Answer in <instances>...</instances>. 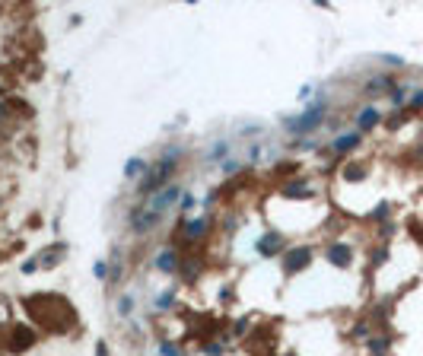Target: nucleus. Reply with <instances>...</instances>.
I'll use <instances>...</instances> for the list:
<instances>
[{
	"instance_id": "obj_1",
	"label": "nucleus",
	"mask_w": 423,
	"mask_h": 356,
	"mask_svg": "<svg viewBox=\"0 0 423 356\" xmlns=\"http://www.w3.org/2000/svg\"><path fill=\"white\" fill-rule=\"evenodd\" d=\"M172 165H175V156L169 153V156H166V159H163V163H159L153 172H146V178H143V185H140V188H143V191H156V188H159L166 178L172 175Z\"/></svg>"
},
{
	"instance_id": "obj_2",
	"label": "nucleus",
	"mask_w": 423,
	"mask_h": 356,
	"mask_svg": "<svg viewBox=\"0 0 423 356\" xmlns=\"http://www.w3.org/2000/svg\"><path fill=\"white\" fill-rule=\"evenodd\" d=\"M286 258H290V261L283 264V267H286V274H296L299 267H306V264H309V258H312V254H309V248H296V251H290Z\"/></svg>"
},
{
	"instance_id": "obj_3",
	"label": "nucleus",
	"mask_w": 423,
	"mask_h": 356,
	"mask_svg": "<svg viewBox=\"0 0 423 356\" xmlns=\"http://www.w3.org/2000/svg\"><path fill=\"white\" fill-rule=\"evenodd\" d=\"M328 258H331V264L347 267V264H350V248H347V245H331V248H328Z\"/></svg>"
},
{
	"instance_id": "obj_4",
	"label": "nucleus",
	"mask_w": 423,
	"mask_h": 356,
	"mask_svg": "<svg viewBox=\"0 0 423 356\" xmlns=\"http://www.w3.org/2000/svg\"><path fill=\"white\" fill-rule=\"evenodd\" d=\"M280 245H283V242H280L277 232H267V236L258 242V251L261 254H274V251H280Z\"/></svg>"
},
{
	"instance_id": "obj_5",
	"label": "nucleus",
	"mask_w": 423,
	"mask_h": 356,
	"mask_svg": "<svg viewBox=\"0 0 423 356\" xmlns=\"http://www.w3.org/2000/svg\"><path fill=\"white\" fill-rule=\"evenodd\" d=\"M175 197H178V188H169V191H163L156 200H153V213H163V210H166V207H169Z\"/></svg>"
},
{
	"instance_id": "obj_6",
	"label": "nucleus",
	"mask_w": 423,
	"mask_h": 356,
	"mask_svg": "<svg viewBox=\"0 0 423 356\" xmlns=\"http://www.w3.org/2000/svg\"><path fill=\"white\" fill-rule=\"evenodd\" d=\"M32 340H35V337H32L29 328H16V337H13V350H19V347H29Z\"/></svg>"
},
{
	"instance_id": "obj_7",
	"label": "nucleus",
	"mask_w": 423,
	"mask_h": 356,
	"mask_svg": "<svg viewBox=\"0 0 423 356\" xmlns=\"http://www.w3.org/2000/svg\"><path fill=\"white\" fill-rule=\"evenodd\" d=\"M156 264L163 267V271H175V264H178V261H175V254H169V251H166V254H159V261H156Z\"/></svg>"
},
{
	"instance_id": "obj_8",
	"label": "nucleus",
	"mask_w": 423,
	"mask_h": 356,
	"mask_svg": "<svg viewBox=\"0 0 423 356\" xmlns=\"http://www.w3.org/2000/svg\"><path fill=\"white\" fill-rule=\"evenodd\" d=\"M204 229H207V223H204V219H197V223H188V239H197V236H204Z\"/></svg>"
},
{
	"instance_id": "obj_9",
	"label": "nucleus",
	"mask_w": 423,
	"mask_h": 356,
	"mask_svg": "<svg viewBox=\"0 0 423 356\" xmlns=\"http://www.w3.org/2000/svg\"><path fill=\"white\" fill-rule=\"evenodd\" d=\"M375 118H379V115H375L372 109H366V111L360 115V127H372V124H375Z\"/></svg>"
},
{
	"instance_id": "obj_10",
	"label": "nucleus",
	"mask_w": 423,
	"mask_h": 356,
	"mask_svg": "<svg viewBox=\"0 0 423 356\" xmlns=\"http://www.w3.org/2000/svg\"><path fill=\"white\" fill-rule=\"evenodd\" d=\"M353 143H357V137H344V140H338V143H334V150H350Z\"/></svg>"
},
{
	"instance_id": "obj_11",
	"label": "nucleus",
	"mask_w": 423,
	"mask_h": 356,
	"mask_svg": "<svg viewBox=\"0 0 423 356\" xmlns=\"http://www.w3.org/2000/svg\"><path fill=\"white\" fill-rule=\"evenodd\" d=\"M283 194H309V191H306L302 185H286V188H283Z\"/></svg>"
},
{
	"instance_id": "obj_12",
	"label": "nucleus",
	"mask_w": 423,
	"mask_h": 356,
	"mask_svg": "<svg viewBox=\"0 0 423 356\" xmlns=\"http://www.w3.org/2000/svg\"><path fill=\"white\" fill-rule=\"evenodd\" d=\"M363 175V165H350V169H347V178H360Z\"/></svg>"
}]
</instances>
